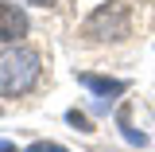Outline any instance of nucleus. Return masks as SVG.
Returning a JSON list of instances; mask_svg holds the SVG:
<instances>
[{"instance_id": "obj_1", "label": "nucleus", "mask_w": 155, "mask_h": 152, "mask_svg": "<svg viewBox=\"0 0 155 152\" xmlns=\"http://www.w3.org/2000/svg\"><path fill=\"white\" fill-rule=\"evenodd\" d=\"M43 74V58L31 47L0 51V94H27Z\"/></svg>"}, {"instance_id": "obj_2", "label": "nucleus", "mask_w": 155, "mask_h": 152, "mask_svg": "<svg viewBox=\"0 0 155 152\" xmlns=\"http://www.w3.org/2000/svg\"><path fill=\"white\" fill-rule=\"evenodd\" d=\"M128 27H132V12H128V4H101L93 16L81 23V35L89 39V43H116V39L128 35Z\"/></svg>"}, {"instance_id": "obj_3", "label": "nucleus", "mask_w": 155, "mask_h": 152, "mask_svg": "<svg viewBox=\"0 0 155 152\" xmlns=\"http://www.w3.org/2000/svg\"><path fill=\"white\" fill-rule=\"evenodd\" d=\"M27 35V16L16 4H4L0 0V43H12V39Z\"/></svg>"}, {"instance_id": "obj_4", "label": "nucleus", "mask_w": 155, "mask_h": 152, "mask_svg": "<svg viewBox=\"0 0 155 152\" xmlns=\"http://www.w3.org/2000/svg\"><path fill=\"white\" fill-rule=\"evenodd\" d=\"M78 82L85 86V90H93V94H124V86L128 82H120V78H101V74H78Z\"/></svg>"}, {"instance_id": "obj_5", "label": "nucleus", "mask_w": 155, "mask_h": 152, "mask_svg": "<svg viewBox=\"0 0 155 152\" xmlns=\"http://www.w3.org/2000/svg\"><path fill=\"white\" fill-rule=\"evenodd\" d=\"M23 152H66L62 144H54V140H35L31 148H23Z\"/></svg>"}, {"instance_id": "obj_6", "label": "nucleus", "mask_w": 155, "mask_h": 152, "mask_svg": "<svg viewBox=\"0 0 155 152\" xmlns=\"http://www.w3.org/2000/svg\"><path fill=\"white\" fill-rule=\"evenodd\" d=\"M66 121H70V125H78L81 133H89V121H85V113H78V109H70V113H66Z\"/></svg>"}, {"instance_id": "obj_7", "label": "nucleus", "mask_w": 155, "mask_h": 152, "mask_svg": "<svg viewBox=\"0 0 155 152\" xmlns=\"http://www.w3.org/2000/svg\"><path fill=\"white\" fill-rule=\"evenodd\" d=\"M0 152H16V144L12 140H0Z\"/></svg>"}, {"instance_id": "obj_8", "label": "nucleus", "mask_w": 155, "mask_h": 152, "mask_svg": "<svg viewBox=\"0 0 155 152\" xmlns=\"http://www.w3.org/2000/svg\"><path fill=\"white\" fill-rule=\"evenodd\" d=\"M27 4H35V8H47V4H54V0H27Z\"/></svg>"}]
</instances>
